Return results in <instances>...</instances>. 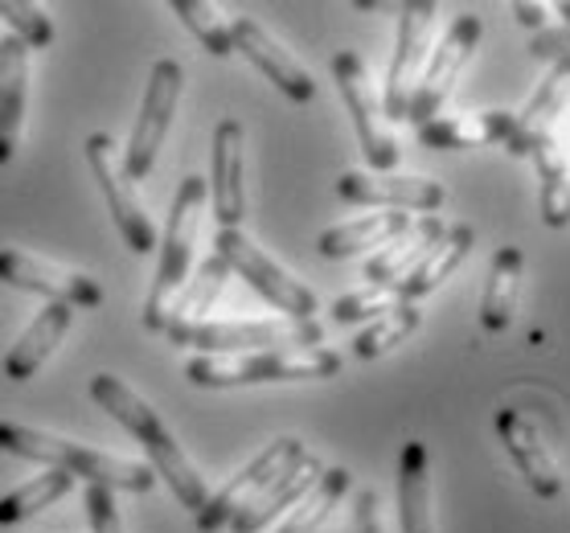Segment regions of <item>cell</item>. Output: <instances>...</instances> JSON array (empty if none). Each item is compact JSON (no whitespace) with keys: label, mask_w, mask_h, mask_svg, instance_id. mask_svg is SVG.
<instances>
[{"label":"cell","mask_w":570,"mask_h":533,"mask_svg":"<svg viewBox=\"0 0 570 533\" xmlns=\"http://www.w3.org/2000/svg\"><path fill=\"white\" fill-rule=\"evenodd\" d=\"M91 398L99 403V411H107L119 427L128 431L131 440L144 443V452H148V460H153V472L156 476H165L173 496L197 517L209 501V488H206V481H202V472L194 468V460L181 452V443L173 440V431L160 423V415H156L153 406L144 403L136 391H128L116 374H95Z\"/></svg>","instance_id":"cell-1"},{"label":"cell","mask_w":570,"mask_h":533,"mask_svg":"<svg viewBox=\"0 0 570 533\" xmlns=\"http://www.w3.org/2000/svg\"><path fill=\"white\" fill-rule=\"evenodd\" d=\"M0 452L41 460L50 468H62L70 476H87V484H104L111 493H148L156 484V472L148 464H131L111 452H95L75 440H58L50 431L21 427V423H0Z\"/></svg>","instance_id":"cell-2"},{"label":"cell","mask_w":570,"mask_h":533,"mask_svg":"<svg viewBox=\"0 0 570 533\" xmlns=\"http://www.w3.org/2000/svg\"><path fill=\"white\" fill-rule=\"evenodd\" d=\"M341 374V353L333 349H267L238 357H194L185 377L202 391H238V386H275V382H321Z\"/></svg>","instance_id":"cell-3"},{"label":"cell","mask_w":570,"mask_h":533,"mask_svg":"<svg viewBox=\"0 0 570 533\" xmlns=\"http://www.w3.org/2000/svg\"><path fill=\"white\" fill-rule=\"evenodd\" d=\"M206 194H209V185L202 181V177H185L177 197H173L169 221H165V238H156L160 263H156L153 287H148V299H144V328H148V333H165L173 299L181 296V287L189 284L194 247H197V218H202Z\"/></svg>","instance_id":"cell-4"},{"label":"cell","mask_w":570,"mask_h":533,"mask_svg":"<svg viewBox=\"0 0 570 533\" xmlns=\"http://www.w3.org/2000/svg\"><path fill=\"white\" fill-rule=\"evenodd\" d=\"M165 337L197 353H267V349H321V320H202V325H169Z\"/></svg>","instance_id":"cell-5"},{"label":"cell","mask_w":570,"mask_h":533,"mask_svg":"<svg viewBox=\"0 0 570 533\" xmlns=\"http://www.w3.org/2000/svg\"><path fill=\"white\" fill-rule=\"evenodd\" d=\"M214 255H218L234 275H243L250 292H259L275 313H284L287 320H316V308H321L316 292H312L308 284H299L296 275H287L272 255H263L243 230H218Z\"/></svg>","instance_id":"cell-6"},{"label":"cell","mask_w":570,"mask_h":533,"mask_svg":"<svg viewBox=\"0 0 570 533\" xmlns=\"http://www.w3.org/2000/svg\"><path fill=\"white\" fill-rule=\"evenodd\" d=\"M181 87H185V70L177 58H156L153 75H148V91H144L140 116L131 124V140L124 148V160L119 169L128 181H144L156 165V152L169 136L173 116H177V103H181Z\"/></svg>","instance_id":"cell-7"},{"label":"cell","mask_w":570,"mask_h":533,"mask_svg":"<svg viewBox=\"0 0 570 533\" xmlns=\"http://www.w3.org/2000/svg\"><path fill=\"white\" fill-rule=\"evenodd\" d=\"M480 33H484V26H480L476 13H460L452 26H448V33H443L440 46L431 50L428 66H423V75H419V87H415V95H411V103H406V124L423 128V124H431V119L440 116L443 103L452 99L460 75H464V66L472 62V53H476Z\"/></svg>","instance_id":"cell-8"},{"label":"cell","mask_w":570,"mask_h":533,"mask_svg":"<svg viewBox=\"0 0 570 533\" xmlns=\"http://www.w3.org/2000/svg\"><path fill=\"white\" fill-rule=\"evenodd\" d=\"M333 79H337L341 99L350 107L370 172H394L402 152H399V140L390 136V124H386V116H382V99H377L374 82H370L365 62L353 50H341L337 58H333Z\"/></svg>","instance_id":"cell-9"},{"label":"cell","mask_w":570,"mask_h":533,"mask_svg":"<svg viewBox=\"0 0 570 533\" xmlns=\"http://www.w3.org/2000/svg\"><path fill=\"white\" fill-rule=\"evenodd\" d=\"M435 4L431 0H411L399 9V41H394V58H390L386 91H382V116L386 124L406 119V103L419 87V75L428 66L431 33H435Z\"/></svg>","instance_id":"cell-10"},{"label":"cell","mask_w":570,"mask_h":533,"mask_svg":"<svg viewBox=\"0 0 570 533\" xmlns=\"http://www.w3.org/2000/svg\"><path fill=\"white\" fill-rule=\"evenodd\" d=\"M308 455V447L296 440V435H284V440H275V443H267L255 460H250L247 468L238 472V476H230V484L226 488H218V493L209 496L206 501V509L197 513V530L202 533H218V530H226L243 509L255 501V496L267 488V484L275 481V476H284L292 464H299Z\"/></svg>","instance_id":"cell-11"},{"label":"cell","mask_w":570,"mask_h":533,"mask_svg":"<svg viewBox=\"0 0 570 533\" xmlns=\"http://www.w3.org/2000/svg\"><path fill=\"white\" fill-rule=\"evenodd\" d=\"M87 165H91L95 181H99V194H104L107 214H111V221H116L124 247L136 250V255L156 250V226L148 221L140 197H136L131 181L124 177V169H119L116 144H111L107 131H91V136H87Z\"/></svg>","instance_id":"cell-12"},{"label":"cell","mask_w":570,"mask_h":533,"mask_svg":"<svg viewBox=\"0 0 570 533\" xmlns=\"http://www.w3.org/2000/svg\"><path fill=\"white\" fill-rule=\"evenodd\" d=\"M337 197L350 206L402 209V214H435L448 201V189L431 177H406V172H341Z\"/></svg>","instance_id":"cell-13"},{"label":"cell","mask_w":570,"mask_h":533,"mask_svg":"<svg viewBox=\"0 0 570 533\" xmlns=\"http://www.w3.org/2000/svg\"><path fill=\"white\" fill-rule=\"evenodd\" d=\"M0 284L21 287V292H38L50 304H66V308H99L104 304L99 279L53 267V263L21 255V250H0Z\"/></svg>","instance_id":"cell-14"},{"label":"cell","mask_w":570,"mask_h":533,"mask_svg":"<svg viewBox=\"0 0 570 533\" xmlns=\"http://www.w3.org/2000/svg\"><path fill=\"white\" fill-rule=\"evenodd\" d=\"M497 435L505 443V452L513 455V464H518L521 481L530 484L533 496H542V501H554L562 493V464H558L554 447L546 443V435L538 431L533 418H525L521 411L505 406V411H497Z\"/></svg>","instance_id":"cell-15"},{"label":"cell","mask_w":570,"mask_h":533,"mask_svg":"<svg viewBox=\"0 0 570 533\" xmlns=\"http://www.w3.org/2000/svg\"><path fill=\"white\" fill-rule=\"evenodd\" d=\"M230 33H234V53H243L263 79L275 82V91H284L292 103H312V95H316L312 75L259 26V21L238 17V21H230Z\"/></svg>","instance_id":"cell-16"},{"label":"cell","mask_w":570,"mask_h":533,"mask_svg":"<svg viewBox=\"0 0 570 533\" xmlns=\"http://www.w3.org/2000/svg\"><path fill=\"white\" fill-rule=\"evenodd\" d=\"M243 140L247 131L238 119H218L214 128V172H209V197H214V218L218 230H238L247 214V185H243Z\"/></svg>","instance_id":"cell-17"},{"label":"cell","mask_w":570,"mask_h":533,"mask_svg":"<svg viewBox=\"0 0 570 533\" xmlns=\"http://www.w3.org/2000/svg\"><path fill=\"white\" fill-rule=\"evenodd\" d=\"M567 107H570V53L550 66V75L538 82V91H533V99L525 103V111L513 116L509 152H513V157H530L546 136H554V124Z\"/></svg>","instance_id":"cell-18"},{"label":"cell","mask_w":570,"mask_h":533,"mask_svg":"<svg viewBox=\"0 0 570 533\" xmlns=\"http://www.w3.org/2000/svg\"><path fill=\"white\" fill-rule=\"evenodd\" d=\"M419 144L435 152H468V148H493L513 140V111H476V116H435L423 124Z\"/></svg>","instance_id":"cell-19"},{"label":"cell","mask_w":570,"mask_h":533,"mask_svg":"<svg viewBox=\"0 0 570 533\" xmlns=\"http://www.w3.org/2000/svg\"><path fill=\"white\" fill-rule=\"evenodd\" d=\"M321 472H324L321 460H316V455H304L299 464H292L284 476H275V481L230 521V530L234 533H263L279 513H287V509L299 505V501L308 496L312 484L321 481Z\"/></svg>","instance_id":"cell-20"},{"label":"cell","mask_w":570,"mask_h":533,"mask_svg":"<svg viewBox=\"0 0 570 533\" xmlns=\"http://www.w3.org/2000/svg\"><path fill=\"white\" fill-rule=\"evenodd\" d=\"M472 243H476V230H472V226H464V221H460V226H448V230L440 235V243L415 263V272L406 275L402 284L390 287L394 299H402V304H419L423 296H431V292H435L443 279H452L455 267L472 255Z\"/></svg>","instance_id":"cell-21"},{"label":"cell","mask_w":570,"mask_h":533,"mask_svg":"<svg viewBox=\"0 0 570 533\" xmlns=\"http://www.w3.org/2000/svg\"><path fill=\"white\" fill-rule=\"evenodd\" d=\"M29 91V50L13 33L0 38V165H9L17 152L21 119H26Z\"/></svg>","instance_id":"cell-22"},{"label":"cell","mask_w":570,"mask_h":533,"mask_svg":"<svg viewBox=\"0 0 570 533\" xmlns=\"http://www.w3.org/2000/svg\"><path fill=\"white\" fill-rule=\"evenodd\" d=\"M448 230L440 221V214H423V218L411 221V230L406 235H399L394 243H386V247L377 250L374 259L365 263V279H370V287H394L402 284L406 275L415 272V263L428 255L435 243H440V235Z\"/></svg>","instance_id":"cell-23"},{"label":"cell","mask_w":570,"mask_h":533,"mask_svg":"<svg viewBox=\"0 0 570 533\" xmlns=\"http://www.w3.org/2000/svg\"><path fill=\"white\" fill-rule=\"evenodd\" d=\"M411 214H402V209H377V214H362V218L353 221H341L333 230H324L316 238V250H321L324 259H353V255H362L370 247H386L394 243L399 235L411 230Z\"/></svg>","instance_id":"cell-24"},{"label":"cell","mask_w":570,"mask_h":533,"mask_svg":"<svg viewBox=\"0 0 570 533\" xmlns=\"http://www.w3.org/2000/svg\"><path fill=\"white\" fill-rule=\"evenodd\" d=\"M70 325H75V308L46 304V308L33 316V325L21 333V340L9 349V357H4V377H9V382H29L41 365L50 362V353L58 349V340L70 333Z\"/></svg>","instance_id":"cell-25"},{"label":"cell","mask_w":570,"mask_h":533,"mask_svg":"<svg viewBox=\"0 0 570 533\" xmlns=\"http://www.w3.org/2000/svg\"><path fill=\"white\" fill-rule=\"evenodd\" d=\"M399 530L435 533L431 513V455L428 443L411 440L399 455Z\"/></svg>","instance_id":"cell-26"},{"label":"cell","mask_w":570,"mask_h":533,"mask_svg":"<svg viewBox=\"0 0 570 533\" xmlns=\"http://www.w3.org/2000/svg\"><path fill=\"white\" fill-rule=\"evenodd\" d=\"M521 279H525V255H521V247H501L493 255L484 299H480V325L489 328V333H505L513 325L521 304Z\"/></svg>","instance_id":"cell-27"},{"label":"cell","mask_w":570,"mask_h":533,"mask_svg":"<svg viewBox=\"0 0 570 533\" xmlns=\"http://www.w3.org/2000/svg\"><path fill=\"white\" fill-rule=\"evenodd\" d=\"M538 165V214L546 226H570V177H567V148L558 136H546L530 152Z\"/></svg>","instance_id":"cell-28"},{"label":"cell","mask_w":570,"mask_h":533,"mask_svg":"<svg viewBox=\"0 0 570 533\" xmlns=\"http://www.w3.org/2000/svg\"><path fill=\"white\" fill-rule=\"evenodd\" d=\"M226 279H230V267H226L218 255H209V259L197 267V275H189V284L181 287V296L173 299L165 328L169 325H202L206 313L214 308V299L222 296Z\"/></svg>","instance_id":"cell-29"},{"label":"cell","mask_w":570,"mask_h":533,"mask_svg":"<svg viewBox=\"0 0 570 533\" xmlns=\"http://www.w3.org/2000/svg\"><path fill=\"white\" fill-rule=\"evenodd\" d=\"M419 325H423L419 304H402V299H394L386 313L377 316V320H370V325L357 333V340H353V353H357L362 362H374V357H382V353L399 349L406 337H415Z\"/></svg>","instance_id":"cell-30"},{"label":"cell","mask_w":570,"mask_h":533,"mask_svg":"<svg viewBox=\"0 0 570 533\" xmlns=\"http://www.w3.org/2000/svg\"><path fill=\"white\" fill-rule=\"evenodd\" d=\"M350 493V472L345 468H324L321 481L312 484L308 496L296 505V513L284 521L279 533H321L324 521L333 517V509L341 505V496Z\"/></svg>","instance_id":"cell-31"},{"label":"cell","mask_w":570,"mask_h":533,"mask_svg":"<svg viewBox=\"0 0 570 533\" xmlns=\"http://www.w3.org/2000/svg\"><path fill=\"white\" fill-rule=\"evenodd\" d=\"M70 488H75V476H70V472H62V468L41 472V476H33L29 484H21L17 493L0 496V525H17V521H29L33 513L50 509L53 501H62Z\"/></svg>","instance_id":"cell-32"},{"label":"cell","mask_w":570,"mask_h":533,"mask_svg":"<svg viewBox=\"0 0 570 533\" xmlns=\"http://www.w3.org/2000/svg\"><path fill=\"white\" fill-rule=\"evenodd\" d=\"M173 13L181 17V26L189 29L214 58H230L234 53L230 21H226L214 4H206V0H173Z\"/></svg>","instance_id":"cell-33"},{"label":"cell","mask_w":570,"mask_h":533,"mask_svg":"<svg viewBox=\"0 0 570 533\" xmlns=\"http://www.w3.org/2000/svg\"><path fill=\"white\" fill-rule=\"evenodd\" d=\"M0 17H4V26L13 29V38L26 50H46L53 41L50 17L41 13L38 4H29V0H0Z\"/></svg>","instance_id":"cell-34"},{"label":"cell","mask_w":570,"mask_h":533,"mask_svg":"<svg viewBox=\"0 0 570 533\" xmlns=\"http://www.w3.org/2000/svg\"><path fill=\"white\" fill-rule=\"evenodd\" d=\"M394 304V292L386 287H362V292H350L333 304V320L337 325H362V320H377Z\"/></svg>","instance_id":"cell-35"},{"label":"cell","mask_w":570,"mask_h":533,"mask_svg":"<svg viewBox=\"0 0 570 533\" xmlns=\"http://www.w3.org/2000/svg\"><path fill=\"white\" fill-rule=\"evenodd\" d=\"M87 521H91V533H128L116 496L104 484H87Z\"/></svg>","instance_id":"cell-36"},{"label":"cell","mask_w":570,"mask_h":533,"mask_svg":"<svg viewBox=\"0 0 570 533\" xmlns=\"http://www.w3.org/2000/svg\"><path fill=\"white\" fill-rule=\"evenodd\" d=\"M357 533H382V513H377V493L374 488H362L357 493Z\"/></svg>","instance_id":"cell-37"},{"label":"cell","mask_w":570,"mask_h":533,"mask_svg":"<svg viewBox=\"0 0 570 533\" xmlns=\"http://www.w3.org/2000/svg\"><path fill=\"white\" fill-rule=\"evenodd\" d=\"M513 13L525 29H542L546 26V9L542 4H513Z\"/></svg>","instance_id":"cell-38"},{"label":"cell","mask_w":570,"mask_h":533,"mask_svg":"<svg viewBox=\"0 0 570 533\" xmlns=\"http://www.w3.org/2000/svg\"><path fill=\"white\" fill-rule=\"evenodd\" d=\"M558 13H562V21H567V29H570V0L567 4H558Z\"/></svg>","instance_id":"cell-39"}]
</instances>
